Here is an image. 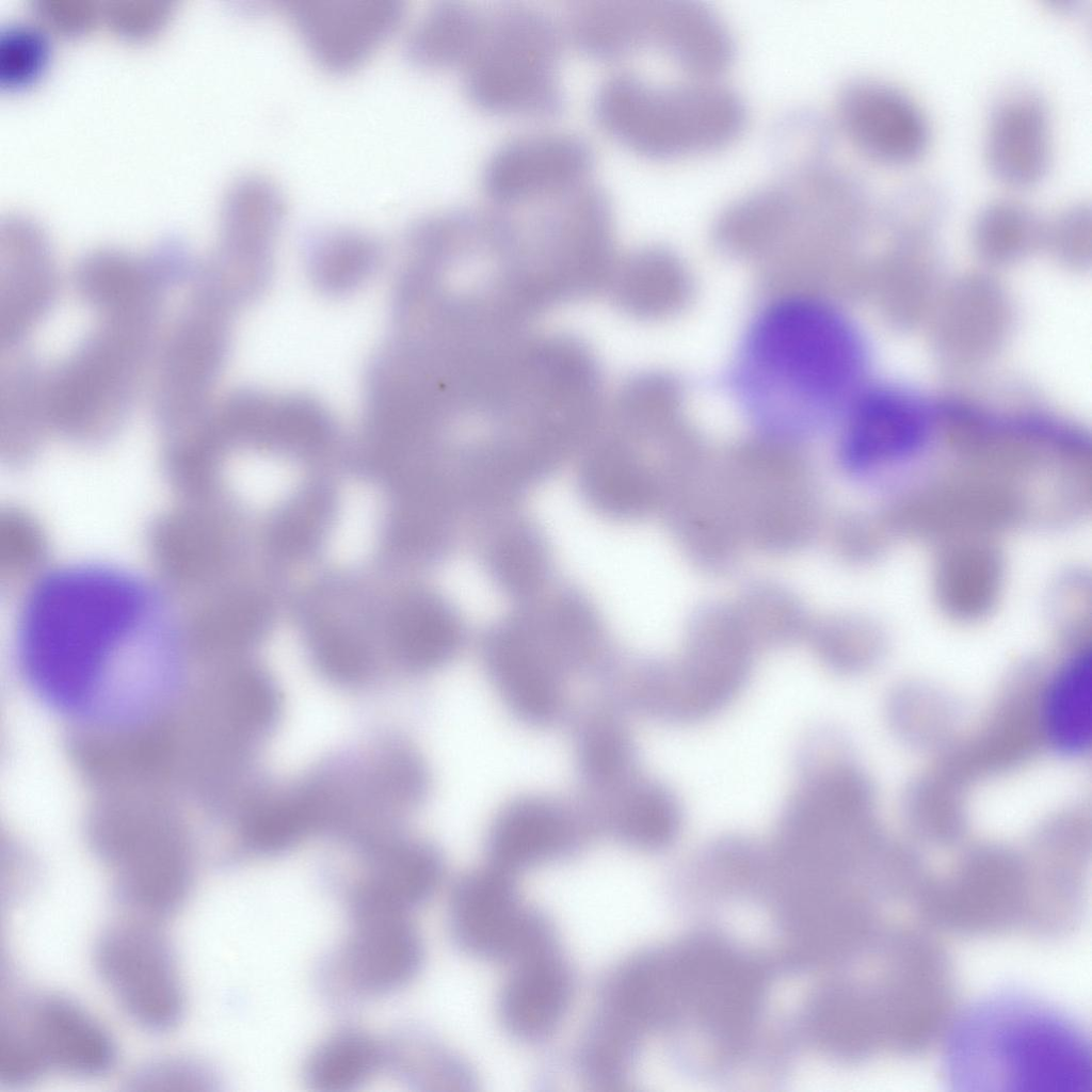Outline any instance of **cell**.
Masks as SVG:
<instances>
[{"mask_svg": "<svg viewBox=\"0 0 1092 1092\" xmlns=\"http://www.w3.org/2000/svg\"><path fill=\"white\" fill-rule=\"evenodd\" d=\"M597 825L623 842L640 849H660L678 835L682 812L675 793L663 783L639 771L599 794Z\"/></svg>", "mask_w": 1092, "mask_h": 1092, "instance_id": "44dd1931", "label": "cell"}, {"mask_svg": "<svg viewBox=\"0 0 1092 1092\" xmlns=\"http://www.w3.org/2000/svg\"><path fill=\"white\" fill-rule=\"evenodd\" d=\"M58 291V272L47 248L33 236H10L0 258V342H20L45 318Z\"/></svg>", "mask_w": 1092, "mask_h": 1092, "instance_id": "ac0fdd59", "label": "cell"}, {"mask_svg": "<svg viewBox=\"0 0 1092 1092\" xmlns=\"http://www.w3.org/2000/svg\"><path fill=\"white\" fill-rule=\"evenodd\" d=\"M943 1066L957 1090L1091 1091L1082 1028L1021 993L989 995L962 1011L948 1031Z\"/></svg>", "mask_w": 1092, "mask_h": 1092, "instance_id": "3957f363", "label": "cell"}, {"mask_svg": "<svg viewBox=\"0 0 1092 1092\" xmlns=\"http://www.w3.org/2000/svg\"><path fill=\"white\" fill-rule=\"evenodd\" d=\"M182 308L162 331L151 368V400L161 434L200 418L228 353L236 309L190 279Z\"/></svg>", "mask_w": 1092, "mask_h": 1092, "instance_id": "52a82bcc", "label": "cell"}, {"mask_svg": "<svg viewBox=\"0 0 1092 1092\" xmlns=\"http://www.w3.org/2000/svg\"><path fill=\"white\" fill-rule=\"evenodd\" d=\"M840 418L841 456L860 473L893 468L916 456L935 428L934 411L925 399L889 385L863 386Z\"/></svg>", "mask_w": 1092, "mask_h": 1092, "instance_id": "8fae6325", "label": "cell"}, {"mask_svg": "<svg viewBox=\"0 0 1092 1092\" xmlns=\"http://www.w3.org/2000/svg\"><path fill=\"white\" fill-rule=\"evenodd\" d=\"M113 1058V1041L105 1026L66 997H17L1 1019L0 1078L10 1083L50 1073L97 1075L111 1066Z\"/></svg>", "mask_w": 1092, "mask_h": 1092, "instance_id": "ba28073f", "label": "cell"}, {"mask_svg": "<svg viewBox=\"0 0 1092 1092\" xmlns=\"http://www.w3.org/2000/svg\"><path fill=\"white\" fill-rule=\"evenodd\" d=\"M436 855L423 847H400L379 854L354 892L408 908L423 897L438 876Z\"/></svg>", "mask_w": 1092, "mask_h": 1092, "instance_id": "83f0119b", "label": "cell"}, {"mask_svg": "<svg viewBox=\"0 0 1092 1092\" xmlns=\"http://www.w3.org/2000/svg\"><path fill=\"white\" fill-rule=\"evenodd\" d=\"M525 962L507 989L504 1013L519 1031L539 1032L552 1025L567 996V976L543 945L525 952Z\"/></svg>", "mask_w": 1092, "mask_h": 1092, "instance_id": "cb8c5ba5", "label": "cell"}, {"mask_svg": "<svg viewBox=\"0 0 1092 1092\" xmlns=\"http://www.w3.org/2000/svg\"><path fill=\"white\" fill-rule=\"evenodd\" d=\"M0 369V446L11 462L30 460L51 431L45 370L19 347L2 349Z\"/></svg>", "mask_w": 1092, "mask_h": 1092, "instance_id": "7402d4cb", "label": "cell"}, {"mask_svg": "<svg viewBox=\"0 0 1092 1092\" xmlns=\"http://www.w3.org/2000/svg\"><path fill=\"white\" fill-rule=\"evenodd\" d=\"M483 11L446 5L431 13L420 27L416 51L430 63L464 64L479 34Z\"/></svg>", "mask_w": 1092, "mask_h": 1092, "instance_id": "4dcf8cb0", "label": "cell"}, {"mask_svg": "<svg viewBox=\"0 0 1092 1092\" xmlns=\"http://www.w3.org/2000/svg\"><path fill=\"white\" fill-rule=\"evenodd\" d=\"M1003 582L1005 558L995 536H964L937 544L933 596L949 619L970 623L985 617L996 607Z\"/></svg>", "mask_w": 1092, "mask_h": 1092, "instance_id": "2e32d148", "label": "cell"}, {"mask_svg": "<svg viewBox=\"0 0 1092 1092\" xmlns=\"http://www.w3.org/2000/svg\"><path fill=\"white\" fill-rule=\"evenodd\" d=\"M593 155L588 143L564 131L519 134L499 145L482 171L498 204L553 198L585 182Z\"/></svg>", "mask_w": 1092, "mask_h": 1092, "instance_id": "7c38bea8", "label": "cell"}, {"mask_svg": "<svg viewBox=\"0 0 1092 1092\" xmlns=\"http://www.w3.org/2000/svg\"><path fill=\"white\" fill-rule=\"evenodd\" d=\"M1091 651L1081 644L1050 676L1043 693L1041 722L1049 745L1058 753L1076 756L1091 741Z\"/></svg>", "mask_w": 1092, "mask_h": 1092, "instance_id": "603a6c76", "label": "cell"}, {"mask_svg": "<svg viewBox=\"0 0 1092 1092\" xmlns=\"http://www.w3.org/2000/svg\"><path fill=\"white\" fill-rule=\"evenodd\" d=\"M486 670L504 704L521 721L545 725L563 707V670L526 632L509 628L485 648Z\"/></svg>", "mask_w": 1092, "mask_h": 1092, "instance_id": "9a60e30c", "label": "cell"}, {"mask_svg": "<svg viewBox=\"0 0 1092 1092\" xmlns=\"http://www.w3.org/2000/svg\"><path fill=\"white\" fill-rule=\"evenodd\" d=\"M189 641L160 587L80 564L39 577L17 623V662L51 711L86 729H139L178 695Z\"/></svg>", "mask_w": 1092, "mask_h": 1092, "instance_id": "6da1fadb", "label": "cell"}, {"mask_svg": "<svg viewBox=\"0 0 1092 1092\" xmlns=\"http://www.w3.org/2000/svg\"><path fill=\"white\" fill-rule=\"evenodd\" d=\"M315 794L285 798L259 808L252 817L247 834L257 848L277 850L292 844L318 815Z\"/></svg>", "mask_w": 1092, "mask_h": 1092, "instance_id": "d6a6232c", "label": "cell"}, {"mask_svg": "<svg viewBox=\"0 0 1092 1092\" xmlns=\"http://www.w3.org/2000/svg\"><path fill=\"white\" fill-rule=\"evenodd\" d=\"M1051 619L1073 640L1083 641L1091 626L1090 581L1082 573L1071 572L1059 578L1049 601Z\"/></svg>", "mask_w": 1092, "mask_h": 1092, "instance_id": "e575fe53", "label": "cell"}, {"mask_svg": "<svg viewBox=\"0 0 1092 1092\" xmlns=\"http://www.w3.org/2000/svg\"><path fill=\"white\" fill-rule=\"evenodd\" d=\"M324 515L325 502L321 497L304 498L276 523L273 530L275 545L288 553L305 550L317 539Z\"/></svg>", "mask_w": 1092, "mask_h": 1092, "instance_id": "8d00e7d4", "label": "cell"}, {"mask_svg": "<svg viewBox=\"0 0 1092 1092\" xmlns=\"http://www.w3.org/2000/svg\"><path fill=\"white\" fill-rule=\"evenodd\" d=\"M585 823L549 798L527 796L508 803L495 816L487 846L502 869L541 862L576 844Z\"/></svg>", "mask_w": 1092, "mask_h": 1092, "instance_id": "e0dca14e", "label": "cell"}, {"mask_svg": "<svg viewBox=\"0 0 1092 1092\" xmlns=\"http://www.w3.org/2000/svg\"><path fill=\"white\" fill-rule=\"evenodd\" d=\"M751 670L750 651L740 637L694 639L680 663L639 674L637 708L661 721L692 724L720 712L743 689Z\"/></svg>", "mask_w": 1092, "mask_h": 1092, "instance_id": "30bf717a", "label": "cell"}, {"mask_svg": "<svg viewBox=\"0 0 1092 1092\" xmlns=\"http://www.w3.org/2000/svg\"><path fill=\"white\" fill-rule=\"evenodd\" d=\"M381 1048L367 1033L343 1030L326 1039L307 1065L309 1081L322 1091H343L359 1085L379 1065Z\"/></svg>", "mask_w": 1092, "mask_h": 1092, "instance_id": "f1b7e54d", "label": "cell"}, {"mask_svg": "<svg viewBox=\"0 0 1092 1092\" xmlns=\"http://www.w3.org/2000/svg\"><path fill=\"white\" fill-rule=\"evenodd\" d=\"M867 352L855 325L819 300H778L746 332L734 370L737 397L758 424L801 434L841 416L863 387Z\"/></svg>", "mask_w": 1092, "mask_h": 1092, "instance_id": "7a4b0ae2", "label": "cell"}, {"mask_svg": "<svg viewBox=\"0 0 1092 1092\" xmlns=\"http://www.w3.org/2000/svg\"><path fill=\"white\" fill-rule=\"evenodd\" d=\"M595 113L626 145L661 158L692 157L726 146L745 119L740 98L716 79L654 83L624 71L599 85Z\"/></svg>", "mask_w": 1092, "mask_h": 1092, "instance_id": "5b68a950", "label": "cell"}, {"mask_svg": "<svg viewBox=\"0 0 1092 1092\" xmlns=\"http://www.w3.org/2000/svg\"><path fill=\"white\" fill-rule=\"evenodd\" d=\"M493 565L496 576L508 589L521 592L533 588L540 580L543 561L532 540L515 534L496 547Z\"/></svg>", "mask_w": 1092, "mask_h": 1092, "instance_id": "d590c367", "label": "cell"}, {"mask_svg": "<svg viewBox=\"0 0 1092 1092\" xmlns=\"http://www.w3.org/2000/svg\"><path fill=\"white\" fill-rule=\"evenodd\" d=\"M576 749L581 775L597 793L638 772L636 749L628 732L606 711L590 714L582 722Z\"/></svg>", "mask_w": 1092, "mask_h": 1092, "instance_id": "4316f807", "label": "cell"}, {"mask_svg": "<svg viewBox=\"0 0 1092 1092\" xmlns=\"http://www.w3.org/2000/svg\"><path fill=\"white\" fill-rule=\"evenodd\" d=\"M161 328L139 317L96 316L77 347L45 372L51 431L85 446L113 437L151 373Z\"/></svg>", "mask_w": 1092, "mask_h": 1092, "instance_id": "277c9868", "label": "cell"}, {"mask_svg": "<svg viewBox=\"0 0 1092 1092\" xmlns=\"http://www.w3.org/2000/svg\"><path fill=\"white\" fill-rule=\"evenodd\" d=\"M315 649L322 668L336 678H359L366 670L367 659L360 645L336 629L321 630Z\"/></svg>", "mask_w": 1092, "mask_h": 1092, "instance_id": "74e56055", "label": "cell"}, {"mask_svg": "<svg viewBox=\"0 0 1092 1092\" xmlns=\"http://www.w3.org/2000/svg\"><path fill=\"white\" fill-rule=\"evenodd\" d=\"M560 31L544 13L521 5L484 12L464 62L469 96L488 109L547 114L562 101L555 62Z\"/></svg>", "mask_w": 1092, "mask_h": 1092, "instance_id": "8992f818", "label": "cell"}, {"mask_svg": "<svg viewBox=\"0 0 1092 1092\" xmlns=\"http://www.w3.org/2000/svg\"><path fill=\"white\" fill-rule=\"evenodd\" d=\"M391 639L404 662L428 670L452 657L461 633L446 606L430 597H415L398 608L391 623Z\"/></svg>", "mask_w": 1092, "mask_h": 1092, "instance_id": "484cf974", "label": "cell"}, {"mask_svg": "<svg viewBox=\"0 0 1092 1092\" xmlns=\"http://www.w3.org/2000/svg\"><path fill=\"white\" fill-rule=\"evenodd\" d=\"M353 919L338 961V973L353 990L374 993L394 989L414 973L419 942L407 908L381 898L353 894Z\"/></svg>", "mask_w": 1092, "mask_h": 1092, "instance_id": "4fadbf2b", "label": "cell"}, {"mask_svg": "<svg viewBox=\"0 0 1092 1092\" xmlns=\"http://www.w3.org/2000/svg\"><path fill=\"white\" fill-rule=\"evenodd\" d=\"M501 868L470 877L456 900V922L469 945L486 951L525 952L544 940L543 929L511 895Z\"/></svg>", "mask_w": 1092, "mask_h": 1092, "instance_id": "ffe728a7", "label": "cell"}, {"mask_svg": "<svg viewBox=\"0 0 1092 1092\" xmlns=\"http://www.w3.org/2000/svg\"><path fill=\"white\" fill-rule=\"evenodd\" d=\"M159 918L128 911L101 934L97 973L119 1008L150 1029L175 1024L184 1005L183 982Z\"/></svg>", "mask_w": 1092, "mask_h": 1092, "instance_id": "9c48e42d", "label": "cell"}, {"mask_svg": "<svg viewBox=\"0 0 1092 1092\" xmlns=\"http://www.w3.org/2000/svg\"><path fill=\"white\" fill-rule=\"evenodd\" d=\"M837 118L853 144L885 162L910 161L928 141V124L919 107L898 89L879 81L848 85L838 100Z\"/></svg>", "mask_w": 1092, "mask_h": 1092, "instance_id": "5bb4252c", "label": "cell"}, {"mask_svg": "<svg viewBox=\"0 0 1092 1092\" xmlns=\"http://www.w3.org/2000/svg\"><path fill=\"white\" fill-rule=\"evenodd\" d=\"M139 1083L151 1090L199 1089L207 1083L205 1072L191 1060L172 1059L149 1066L140 1075Z\"/></svg>", "mask_w": 1092, "mask_h": 1092, "instance_id": "f35d334b", "label": "cell"}, {"mask_svg": "<svg viewBox=\"0 0 1092 1092\" xmlns=\"http://www.w3.org/2000/svg\"><path fill=\"white\" fill-rule=\"evenodd\" d=\"M0 520V577L11 588L38 572L47 556V542L38 524L23 511L9 509Z\"/></svg>", "mask_w": 1092, "mask_h": 1092, "instance_id": "1f68e13d", "label": "cell"}, {"mask_svg": "<svg viewBox=\"0 0 1092 1092\" xmlns=\"http://www.w3.org/2000/svg\"><path fill=\"white\" fill-rule=\"evenodd\" d=\"M985 156L1001 181L1027 186L1042 178L1050 156L1048 113L1040 98L1017 92L993 110L985 134Z\"/></svg>", "mask_w": 1092, "mask_h": 1092, "instance_id": "d6986e66", "label": "cell"}, {"mask_svg": "<svg viewBox=\"0 0 1092 1092\" xmlns=\"http://www.w3.org/2000/svg\"><path fill=\"white\" fill-rule=\"evenodd\" d=\"M881 645V632L870 622L853 621L844 630L821 638L817 651L821 660L837 672L856 670L867 663Z\"/></svg>", "mask_w": 1092, "mask_h": 1092, "instance_id": "836d02e7", "label": "cell"}, {"mask_svg": "<svg viewBox=\"0 0 1092 1092\" xmlns=\"http://www.w3.org/2000/svg\"><path fill=\"white\" fill-rule=\"evenodd\" d=\"M601 427L599 439L582 469V484L590 501L611 514H629L645 503L646 482L629 447Z\"/></svg>", "mask_w": 1092, "mask_h": 1092, "instance_id": "d4e9b609", "label": "cell"}, {"mask_svg": "<svg viewBox=\"0 0 1092 1092\" xmlns=\"http://www.w3.org/2000/svg\"><path fill=\"white\" fill-rule=\"evenodd\" d=\"M378 248L358 235H338L312 250L310 276L325 293L341 294L364 283L375 269Z\"/></svg>", "mask_w": 1092, "mask_h": 1092, "instance_id": "f546056e", "label": "cell"}]
</instances>
